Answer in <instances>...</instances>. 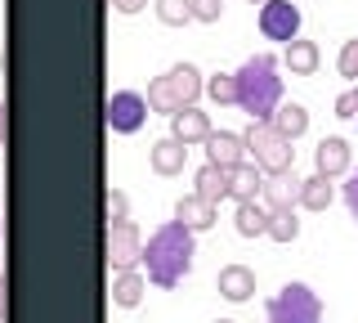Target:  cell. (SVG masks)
<instances>
[{
  "instance_id": "1",
  "label": "cell",
  "mask_w": 358,
  "mask_h": 323,
  "mask_svg": "<svg viewBox=\"0 0 358 323\" xmlns=\"http://www.w3.org/2000/svg\"><path fill=\"white\" fill-rule=\"evenodd\" d=\"M193 256H197V238L188 225H179V220H166V225L152 229V238L143 242V274H148L152 287H179L184 283V274L193 270Z\"/></svg>"
},
{
  "instance_id": "2",
  "label": "cell",
  "mask_w": 358,
  "mask_h": 323,
  "mask_svg": "<svg viewBox=\"0 0 358 323\" xmlns=\"http://www.w3.org/2000/svg\"><path fill=\"white\" fill-rule=\"evenodd\" d=\"M233 81H238V108H242L246 117L268 121V117L278 113V104H282L278 54H251V59H246L242 68L233 72Z\"/></svg>"
},
{
  "instance_id": "3",
  "label": "cell",
  "mask_w": 358,
  "mask_h": 323,
  "mask_svg": "<svg viewBox=\"0 0 358 323\" xmlns=\"http://www.w3.org/2000/svg\"><path fill=\"white\" fill-rule=\"evenodd\" d=\"M197 95H206V76H201L193 63H175L171 72L152 76L143 99H148V113H162V117H175L179 108H193Z\"/></svg>"
},
{
  "instance_id": "4",
  "label": "cell",
  "mask_w": 358,
  "mask_h": 323,
  "mask_svg": "<svg viewBox=\"0 0 358 323\" xmlns=\"http://www.w3.org/2000/svg\"><path fill=\"white\" fill-rule=\"evenodd\" d=\"M242 144H246V153L255 158V166H260L264 175H278V171H291V166H296V144H291L287 135H278L273 121L251 117Z\"/></svg>"
},
{
  "instance_id": "5",
  "label": "cell",
  "mask_w": 358,
  "mask_h": 323,
  "mask_svg": "<svg viewBox=\"0 0 358 323\" xmlns=\"http://www.w3.org/2000/svg\"><path fill=\"white\" fill-rule=\"evenodd\" d=\"M268 323H322V301L309 283H287L268 296Z\"/></svg>"
},
{
  "instance_id": "6",
  "label": "cell",
  "mask_w": 358,
  "mask_h": 323,
  "mask_svg": "<svg viewBox=\"0 0 358 323\" xmlns=\"http://www.w3.org/2000/svg\"><path fill=\"white\" fill-rule=\"evenodd\" d=\"M139 256H143V238H139V229H134V220H108V265H112V274L134 270Z\"/></svg>"
},
{
  "instance_id": "7",
  "label": "cell",
  "mask_w": 358,
  "mask_h": 323,
  "mask_svg": "<svg viewBox=\"0 0 358 323\" xmlns=\"http://www.w3.org/2000/svg\"><path fill=\"white\" fill-rule=\"evenodd\" d=\"M143 121H148V99H143V95L117 90L108 99V130H117V135H134V130H143Z\"/></svg>"
},
{
  "instance_id": "8",
  "label": "cell",
  "mask_w": 358,
  "mask_h": 323,
  "mask_svg": "<svg viewBox=\"0 0 358 323\" xmlns=\"http://www.w3.org/2000/svg\"><path fill=\"white\" fill-rule=\"evenodd\" d=\"M260 32L268 41H296L300 36V9L291 0H264L260 5Z\"/></svg>"
},
{
  "instance_id": "9",
  "label": "cell",
  "mask_w": 358,
  "mask_h": 323,
  "mask_svg": "<svg viewBox=\"0 0 358 323\" xmlns=\"http://www.w3.org/2000/svg\"><path fill=\"white\" fill-rule=\"evenodd\" d=\"M210 117L201 113V108L193 104V108H179V113L171 117V135L179 139V144H206V135H210Z\"/></svg>"
},
{
  "instance_id": "10",
  "label": "cell",
  "mask_w": 358,
  "mask_h": 323,
  "mask_svg": "<svg viewBox=\"0 0 358 323\" xmlns=\"http://www.w3.org/2000/svg\"><path fill=\"white\" fill-rule=\"evenodd\" d=\"M246 158V144H242V135H229V130H210L206 135V162L210 166H238Z\"/></svg>"
},
{
  "instance_id": "11",
  "label": "cell",
  "mask_w": 358,
  "mask_h": 323,
  "mask_svg": "<svg viewBox=\"0 0 358 323\" xmlns=\"http://www.w3.org/2000/svg\"><path fill=\"white\" fill-rule=\"evenodd\" d=\"M175 220L188 225L193 233H201V229H210L220 220V211H215V202H206L201 193H193V198H179V202H175Z\"/></svg>"
},
{
  "instance_id": "12",
  "label": "cell",
  "mask_w": 358,
  "mask_h": 323,
  "mask_svg": "<svg viewBox=\"0 0 358 323\" xmlns=\"http://www.w3.org/2000/svg\"><path fill=\"white\" fill-rule=\"evenodd\" d=\"M148 162H152V171H157V175H166V180H171V175L184 171V162H188V144H179L175 135H166V139H157V144H152Z\"/></svg>"
},
{
  "instance_id": "13",
  "label": "cell",
  "mask_w": 358,
  "mask_h": 323,
  "mask_svg": "<svg viewBox=\"0 0 358 323\" xmlns=\"http://www.w3.org/2000/svg\"><path fill=\"white\" fill-rule=\"evenodd\" d=\"M260 188H264V171H260V166H246V162L229 166V198H233V202H255Z\"/></svg>"
},
{
  "instance_id": "14",
  "label": "cell",
  "mask_w": 358,
  "mask_h": 323,
  "mask_svg": "<svg viewBox=\"0 0 358 323\" xmlns=\"http://www.w3.org/2000/svg\"><path fill=\"white\" fill-rule=\"evenodd\" d=\"M313 166H318V175H345L350 171V144H345L341 135H331V139H322L318 149H313Z\"/></svg>"
},
{
  "instance_id": "15",
  "label": "cell",
  "mask_w": 358,
  "mask_h": 323,
  "mask_svg": "<svg viewBox=\"0 0 358 323\" xmlns=\"http://www.w3.org/2000/svg\"><path fill=\"white\" fill-rule=\"evenodd\" d=\"M215 287H220L224 301H251L255 296V274L246 270V265H224Z\"/></svg>"
},
{
  "instance_id": "16",
  "label": "cell",
  "mask_w": 358,
  "mask_h": 323,
  "mask_svg": "<svg viewBox=\"0 0 358 323\" xmlns=\"http://www.w3.org/2000/svg\"><path fill=\"white\" fill-rule=\"evenodd\" d=\"M331 198H336V188H331V175H318V171H313L309 180H300V193H296V202L305 207V211H327V207H331Z\"/></svg>"
},
{
  "instance_id": "17",
  "label": "cell",
  "mask_w": 358,
  "mask_h": 323,
  "mask_svg": "<svg viewBox=\"0 0 358 323\" xmlns=\"http://www.w3.org/2000/svg\"><path fill=\"white\" fill-rule=\"evenodd\" d=\"M143 287H148V274L139 270H121L117 278H112V301H117L121 310H134L143 301Z\"/></svg>"
},
{
  "instance_id": "18",
  "label": "cell",
  "mask_w": 358,
  "mask_h": 323,
  "mask_svg": "<svg viewBox=\"0 0 358 323\" xmlns=\"http://www.w3.org/2000/svg\"><path fill=\"white\" fill-rule=\"evenodd\" d=\"M282 63H287V68L296 72V76H313V72H318V46H313V41H305V36L287 41Z\"/></svg>"
},
{
  "instance_id": "19",
  "label": "cell",
  "mask_w": 358,
  "mask_h": 323,
  "mask_svg": "<svg viewBox=\"0 0 358 323\" xmlns=\"http://www.w3.org/2000/svg\"><path fill=\"white\" fill-rule=\"evenodd\" d=\"M264 202H268V211L273 207H291L296 202V193H300V180L291 171H278V175H264Z\"/></svg>"
},
{
  "instance_id": "20",
  "label": "cell",
  "mask_w": 358,
  "mask_h": 323,
  "mask_svg": "<svg viewBox=\"0 0 358 323\" xmlns=\"http://www.w3.org/2000/svg\"><path fill=\"white\" fill-rule=\"evenodd\" d=\"M268 121H273L278 135H287L291 144H296V139L309 130V108H300V104H278V113L268 117Z\"/></svg>"
},
{
  "instance_id": "21",
  "label": "cell",
  "mask_w": 358,
  "mask_h": 323,
  "mask_svg": "<svg viewBox=\"0 0 358 323\" xmlns=\"http://www.w3.org/2000/svg\"><path fill=\"white\" fill-rule=\"evenodd\" d=\"M264 238H273V242H296V238H300V220H296V207H273V211H268Z\"/></svg>"
},
{
  "instance_id": "22",
  "label": "cell",
  "mask_w": 358,
  "mask_h": 323,
  "mask_svg": "<svg viewBox=\"0 0 358 323\" xmlns=\"http://www.w3.org/2000/svg\"><path fill=\"white\" fill-rule=\"evenodd\" d=\"M193 193H201L206 202H224V198H229V171L206 162V166L197 171V188H193Z\"/></svg>"
},
{
  "instance_id": "23",
  "label": "cell",
  "mask_w": 358,
  "mask_h": 323,
  "mask_svg": "<svg viewBox=\"0 0 358 323\" xmlns=\"http://www.w3.org/2000/svg\"><path fill=\"white\" fill-rule=\"evenodd\" d=\"M242 238H264V225H268V211L260 202H238V216H233Z\"/></svg>"
},
{
  "instance_id": "24",
  "label": "cell",
  "mask_w": 358,
  "mask_h": 323,
  "mask_svg": "<svg viewBox=\"0 0 358 323\" xmlns=\"http://www.w3.org/2000/svg\"><path fill=\"white\" fill-rule=\"evenodd\" d=\"M206 95L215 99L220 108H238V81H233V72H215V76H206Z\"/></svg>"
},
{
  "instance_id": "25",
  "label": "cell",
  "mask_w": 358,
  "mask_h": 323,
  "mask_svg": "<svg viewBox=\"0 0 358 323\" xmlns=\"http://www.w3.org/2000/svg\"><path fill=\"white\" fill-rule=\"evenodd\" d=\"M157 18L166 27H184L193 23V9H188V0H157Z\"/></svg>"
},
{
  "instance_id": "26",
  "label": "cell",
  "mask_w": 358,
  "mask_h": 323,
  "mask_svg": "<svg viewBox=\"0 0 358 323\" xmlns=\"http://www.w3.org/2000/svg\"><path fill=\"white\" fill-rule=\"evenodd\" d=\"M336 72L345 76V81H358V36L345 41L341 46V59H336Z\"/></svg>"
},
{
  "instance_id": "27",
  "label": "cell",
  "mask_w": 358,
  "mask_h": 323,
  "mask_svg": "<svg viewBox=\"0 0 358 323\" xmlns=\"http://www.w3.org/2000/svg\"><path fill=\"white\" fill-rule=\"evenodd\" d=\"M188 9H193V23H220L224 0H188Z\"/></svg>"
},
{
  "instance_id": "28",
  "label": "cell",
  "mask_w": 358,
  "mask_h": 323,
  "mask_svg": "<svg viewBox=\"0 0 358 323\" xmlns=\"http://www.w3.org/2000/svg\"><path fill=\"white\" fill-rule=\"evenodd\" d=\"M336 117H341V121H354L358 117V81L345 95H336Z\"/></svg>"
},
{
  "instance_id": "29",
  "label": "cell",
  "mask_w": 358,
  "mask_h": 323,
  "mask_svg": "<svg viewBox=\"0 0 358 323\" xmlns=\"http://www.w3.org/2000/svg\"><path fill=\"white\" fill-rule=\"evenodd\" d=\"M108 220H130V198L121 188H108Z\"/></svg>"
},
{
  "instance_id": "30",
  "label": "cell",
  "mask_w": 358,
  "mask_h": 323,
  "mask_svg": "<svg viewBox=\"0 0 358 323\" xmlns=\"http://www.w3.org/2000/svg\"><path fill=\"white\" fill-rule=\"evenodd\" d=\"M341 202H345V207H350V216L358 220V171H354V175H350V180H345V184H341Z\"/></svg>"
},
{
  "instance_id": "31",
  "label": "cell",
  "mask_w": 358,
  "mask_h": 323,
  "mask_svg": "<svg viewBox=\"0 0 358 323\" xmlns=\"http://www.w3.org/2000/svg\"><path fill=\"white\" fill-rule=\"evenodd\" d=\"M143 5H148V0H112V9H117V14H139Z\"/></svg>"
},
{
  "instance_id": "32",
  "label": "cell",
  "mask_w": 358,
  "mask_h": 323,
  "mask_svg": "<svg viewBox=\"0 0 358 323\" xmlns=\"http://www.w3.org/2000/svg\"><path fill=\"white\" fill-rule=\"evenodd\" d=\"M5 315H9L5 310V278H0V323H5Z\"/></svg>"
},
{
  "instance_id": "33",
  "label": "cell",
  "mask_w": 358,
  "mask_h": 323,
  "mask_svg": "<svg viewBox=\"0 0 358 323\" xmlns=\"http://www.w3.org/2000/svg\"><path fill=\"white\" fill-rule=\"evenodd\" d=\"M0 144H5V104H0Z\"/></svg>"
},
{
  "instance_id": "34",
  "label": "cell",
  "mask_w": 358,
  "mask_h": 323,
  "mask_svg": "<svg viewBox=\"0 0 358 323\" xmlns=\"http://www.w3.org/2000/svg\"><path fill=\"white\" fill-rule=\"evenodd\" d=\"M215 323H233V319H215Z\"/></svg>"
},
{
  "instance_id": "35",
  "label": "cell",
  "mask_w": 358,
  "mask_h": 323,
  "mask_svg": "<svg viewBox=\"0 0 358 323\" xmlns=\"http://www.w3.org/2000/svg\"><path fill=\"white\" fill-rule=\"evenodd\" d=\"M251 5H264V0H251Z\"/></svg>"
},
{
  "instance_id": "36",
  "label": "cell",
  "mask_w": 358,
  "mask_h": 323,
  "mask_svg": "<svg viewBox=\"0 0 358 323\" xmlns=\"http://www.w3.org/2000/svg\"><path fill=\"white\" fill-rule=\"evenodd\" d=\"M354 121H358V117H354Z\"/></svg>"
}]
</instances>
